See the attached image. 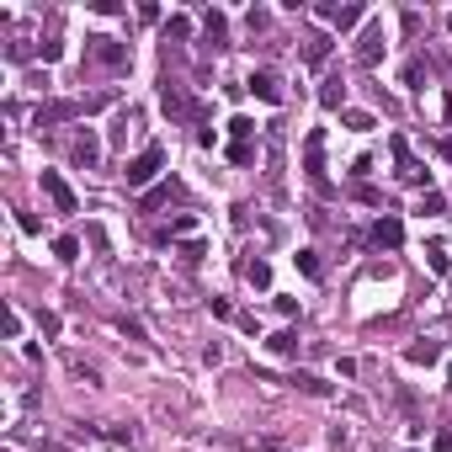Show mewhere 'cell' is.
Listing matches in <instances>:
<instances>
[{
	"label": "cell",
	"mask_w": 452,
	"mask_h": 452,
	"mask_svg": "<svg viewBox=\"0 0 452 452\" xmlns=\"http://www.w3.org/2000/svg\"><path fill=\"white\" fill-rule=\"evenodd\" d=\"M91 54L107 64V70H123V64H128V48H123L118 37H91Z\"/></svg>",
	"instance_id": "9c48e42d"
},
{
	"label": "cell",
	"mask_w": 452,
	"mask_h": 452,
	"mask_svg": "<svg viewBox=\"0 0 452 452\" xmlns=\"http://www.w3.org/2000/svg\"><path fill=\"white\" fill-rule=\"evenodd\" d=\"M229 160H234V165H250V160H256V149H250V144H229Z\"/></svg>",
	"instance_id": "484cf974"
},
{
	"label": "cell",
	"mask_w": 452,
	"mask_h": 452,
	"mask_svg": "<svg viewBox=\"0 0 452 452\" xmlns=\"http://www.w3.org/2000/svg\"><path fill=\"white\" fill-rule=\"evenodd\" d=\"M420 213H447V203H441L437 192H426V197H420Z\"/></svg>",
	"instance_id": "83f0119b"
},
{
	"label": "cell",
	"mask_w": 452,
	"mask_h": 452,
	"mask_svg": "<svg viewBox=\"0 0 452 452\" xmlns=\"http://www.w3.org/2000/svg\"><path fill=\"white\" fill-rule=\"evenodd\" d=\"M160 170H165V149H160V144H149V149H139V155L128 160V170H123V181H128V187L139 192V187H149V181L160 176Z\"/></svg>",
	"instance_id": "6da1fadb"
},
{
	"label": "cell",
	"mask_w": 452,
	"mask_h": 452,
	"mask_svg": "<svg viewBox=\"0 0 452 452\" xmlns=\"http://www.w3.org/2000/svg\"><path fill=\"white\" fill-rule=\"evenodd\" d=\"M6 335H11V341H22V314H16V309H6Z\"/></svg>",
	"instance_id": "f1b7e54d"
},
{
	"label": "cell",
	"mask_w": 452,
	"mask_h": 452,
	"mask_svg": "<svg viewBox=\"0 0 452 452\" xmlns=\"http://www.w3.org/2000/svg\"><path fill=\"white\" fill-rule=\"evenodd\" d=\"M437 452H452V437H447V431L437 437Z\"/></svg>",
	"instance_id": "1f68e13d"
},
{
	"label": "cell",
	"mask_w": 452,
	"mask_h": 452,
	"mask_svg": "<svg viewBox=\"0 0 452 452\" xmlns=\"http://www.w3.org/2000/svg\"><path fill=\"white\" fill-rule=\"evenodd\" d=\"M70 155H75V165H85V170H91L96 160H101V139H96L91 128H80V133H75V144H70Z\"/></svg>",
	"instance_id": "ba28073f"
},
{
	"label": "cell",
	"mask_w": 452,
	"mask_h": 452,
	"mask_svg": "<svg viewBox=\"0 0 452 452\" xmlns=\"http://www.w3.org/2000/svg\"><path fill=\"white\" fill-rule=\"evenodd\" d=\"M298 389H303V394H330V383H325V378H314V372H298Z\"/></svg>",
	"instance_id": "44dd1931"
},
{
	"label": "cell",
	"mask_w": 452,
	"mask_h": 452,
	"mask_svg": "<svg viewBox=\"0 0 452 452\" xmlns=\"http://www.w3.org/2000/svg\"><path fill=\"white\" fill-rule=\"evenodd\" d=\"M229 133H234V144H250V133H256V123L239 112V118H229Z\"/></svg>",
	"instance_id": "d6986e66"
},
{
	"label": "cell",
	"mask_w": 452,
	"mask_h": 452,
	"mask_svg": "<svg viewBox=\"0 0 452 452\" xmlns=\"http://www.w3.org/2000/svg\"><path fill=\"white\" fill-rule=\"evenodd\" d=\"M383 48H389V43H383V22H368V32L357 37V64L372 70V64L383 59Z\"/></svg>",
	"instance_id": "277c9868"
},
{
	"label": "cell",
	"mask_w": 452,
	"mask_h": 452,
	"mask_svg": "<svg viewBox=\"0 0 452 452\" xmlns=\"http://www.w3.org/2000/svg\"><path fill=\"white\" fill-rule=\"evenodd\" d=\"M54 256H59L64 266H75V261H80V239H75V234H59V239H54Z\"/></svg>",
	"instance_id": "4fadbf2b"
},
{
	"label": "cell",
	"mask_w": 452,
	"mask_h": 452,
	"mask_svg": "<svg viewBox=\"0 0 452 452\" xmlns=\"http://www.w3.org/2000/svg\"><path fill=\"white\" fill-rule=\"evenodd\" d=\"M245 91L256 96V101H266V107H277V101H282V80H277L272 70H250V75H245Z\"/></svg>",
	"instance_id": "3957f363"
},
{
	"label": "cell",
	"mask_w": 452,
	"mask_h": 452,
	"mask_svg": "<svg viewBox=\"0 0 452 452\" xmlns=\"http://www.w3.org/2000/svg\"><path fill=\"white\" fill-rule=\"evenodd\" d=\"M441 155H447V160H452V139H447V144H441Z\"/></svg>",
	"instance_id": "d6a6232c"
},
{
	"label": "cell",
	"mask_w": 452,
	"mask_h": 452,
	"mask_svg": "<svg viewBox=\"0 0 452 452\" xmlns=\"http://www.w3.org/2000/svg\"><path fill=\"white\" fill-rule=\"evenodd\" d=\"M203 256H208V245H203V239H187V245H181V261H187V266H197Z\"/></svg>",
	"instance_id": "603a6c76"
},
{
	"label": "cell",
	"mask_w": 452,
	"mask_h": 452,
	"mask_svg": "<svg viewBox=\"0 0 452 452\" xmlns=\"http://www.w3.org/2000/svg\"><path fill=\"white\" fill-rule=\"evenodd\" d=\"M325 59H330V32H314L309 43H303V64H314V70H320Z\"/></svg>",
	"instance_id": "30bf717a"
},
{
	"label": "cell",
	"mask_w": 452,
	"mask_h": 452,
	"mask_svg": "<svg viewBox=\"0 0 452 452\" xmlns=\"http://www.w3.org/2000/svg\"><path fill=\"white\" fill-rule=\"evenodd\" d=\"M266 346H272L277 357H293V351H298V335H293V330H277V335H272Z\"/></svg>",
	"instance_id": "e0dca14e"
},
{
	"label": "cell",
	"mask_w": 452,
	"mask_h": 452,
	"mask_svg": "<svg viewBox=\"0 0 452 452\" xmlns=\"http://www.w3.org/2000/svg\"><path fill=\"white\" fill-rule=\"evenodd\" d=\"M320 16L335 27V32H346V27H357L368 22V6H320Z\"/></svg>",
	"instance_id": "52a82bcc"
},
{
	"label": "cell",
	"mask_w": 452,
	"mask_h": 452,
	"mask_svg": "<svg viewBox=\"0 0 452 452\" xmlns=\"http://www.w3.org/2000/svg\"><path fill=\"white\" fill-rule=\"evenodd\" d=\"M245 277H250V287H261V293L272 287V266H266V261H250V266H245Z\"/></svg>",
	"instance_id": "2e32d148"
},
{
	"label": "cell",
	"mask_w": 452,
	"mask_h": 452,
	"mask_svg": "<svg viewBox=\"0 0 452 452\" xmlns=\"http://www.w3.org/2000/svg\"><path fill=\"white\" fill-rule=\"evenodd\" d=\"M341 91H346V85H341V80H325V91H320V101H325V107H341Z\"/></svg>",
	"instance_id": "d4e9b609"
},
{
	"label": "cell",
	"mask_w": 452,
	"mask_h": 452,
	"mask_svg": "<svg viewBox=\"0 0 452 452\" xmlns=\"http://www.w3.org/2000/svg\"><path fill=\"white\" fill-rule=\"evenodd\" d=\"M426 261H431V272H437V277H447V272H452V261H447V250H441V245H431V250H426Z\"/></svg>",
	"instance_id": "ffe728a7"
},
{
	"label": "cell",
	"mask_w": 452,
	"mask_h": 452,
	"mask_svg": "<svg viewBox=\"0 0 452 452\" xmlns=\"http://www.w3.org/2000/svg\"><path fill=\"white\" fill-rule=\"evenodd\" d=\"M341 123H346V128H357V133L378 128V118H372V112H357V107H346V112H341Z\"/></svg>",
	"instance_id": "9a60e30c"
},
{
	"label": "cell",
	"mask_w": 452,
	"mask_h": 452,
	"mask_svg": "<svg viewBox=\"0 0 452 452\" xmlns=\"http://www.w3.org/2000/svg\"><path fill=\"white\" fill-rule=\"evenodd\" d=\"M293 261H298V272H303V277H320V256H314V250H298Z\"/></svg>",
	"instance_id": "7402d4cb"
},
{
	"label": "cell",
	"mask_w": 452,
	"mask_h": 452,
	"mask_svg": "<svg viewBox=\"0 0 452 452\" xmlns=\"http://www.w3.org/2000/svg\"><path fill=\"white\" fill-rule=\"evenodd\" d=\"M399 80H405L410 91H420V80H426V59H410V64H405V75H399Z\"/></svg>",
	"instance_id": "ac0fdd59"
},
{
	"label": "cell",
	"mask_w": 452,
	"mask_h": 452,
	"mask_svg": "<svg viewBox=\"0 0 452 452\" xmlns=\"http://www.w3.org/2000/svg\"><path fill=\"white\" fill-rule=\"evenodd\" d=\"M133 128H139V112H133V107H128V112H118V123H112V144H128V133H133Z\"/></svg>",
	"instance_id": "5bb4252c"
},
{
	"label": "cell",
	"mask_w": 452,
	"mask_h": 452,
	"mask_svg": "<svg viewBox=\"0 0 452 452\" xmlns=\"http://www.w3.org/2000/svg\"><path fill=\"white\" fill-rule=\"evenodd\" d=\"M303 176H309V181H325V133H320V128L303 139Z\"/></svg>",
	"instance_id": "5b68a950"
},
{
	"label": "cell",
	"mask_w": 452,
	"mask_h": 452,
	"mask_svg": "<svg viewBox=\"0 0 452 452\" xmlns=\"http://www.w3.org/2000/svg\"><path fill=\"white\" fill-rule=\"evenodd\" d=\"M165 37H192V16H170V22H165Z\"/></svg>",
	"instance_id": "cb8c5ba5"
},
{
	"label": "cell",
	"mask_w": 452,
	"mask_h": 452,
	"mask_svg": "<svg viewBox=\"0 0 452 452\" xmlns=\"http://www.w3.org/2000/svg\"><path fill=\"white\" fill-rule=\"evenodd\" d=\"M447 32H452V16H447Z\"/></svg>",
	"instance_id": "836d02e7"
},
{
	"label": "cell",
	"mask_w": 452,
	"mask_h": 452,
	"mask_svg": "<svg viewBox=\"0 0 452 452\" xmlns=\"http://www.w3.org/2000/svg\"><path fill=\"white\" fill-rule=\"evenodd\" d=\"M37 181H43L48 203L59 208V213H80V197H75V187H70V181L59 176V170H43V176H37Z\"/></svg>",
	"instance_id": "7a4b0ae2"
},
{
	"label": "cell",
	"mask_w": 452,
	"mask_h": 452,
	"mask_svg": "<svg viewBox=\"0 0 452 452\" xmlns=\"http://www.w3.org/2000/svg\"><path fill=\"white\" fill-rule=\"evenodd\" d=\"M372 245H378V250H399V245H405V224H399L394 213H383L378 224H372Z\"/></svg>",
	"instance_id": "8992f818"
},
{
	"label": "cell",
	"mask_w": 452,
	"mask_h": 452,
	"mask_svg": "<svg viewBox=\"0 0 452 452\" xmlns=\"http://www.w3.org/2000/svg\"><path fill=\"white\" fill-rule=\"evenodd\" d=\"M277 314H287V320H293V314H298V298H287V293H277Z\"/></svg>",
	"instance_id": "f546056e"
},
{
	"label": "cell",
	"mask_w": 452,
	"mask_h": 452,
	"mask_svg": "<svg viewBox=\"0 0 452 452\" xmlns=\"http://www.w3.org/2000/svg\"><path fill=\"white\" fill-rule=\"evenodd\" d=\"M203 32H208V43H213V48H224V37H229L224 11H208V16H203Z\"/></svg>",
	"instance_id": "7c38bea8"
},
{
	"label": "cell",
	"mask_w": 452,
	"mask_h": 452,
	"mask_svg": "<svg viewBox=\"0 0 452 452\" xmlns=\"http://www.w3.org/2000/svg\"><path fill=\"white\" fill-rule=\"evenodd\" d=\"M192 229H197V218H192V213H176V218H170V234H192Z\"/></svg>",
	"instance_id": "4316f807"
},
{
	"label": "cell",
	"mask_w": 452,
	"mask_h": 452,
	"mask_svg": "<svg viewBox=\"0 0 452 452\" xmlns=\"http://www.w3.org/2000/svg\"><path fill=\"white\" fill-rule=\"evenodd\" d=\"M437 357H441V346H437V341H420V346H410V351H405L410 368H431Z\"/></svg>",
	"instance_id": "8fae6325"
},
{
	"label": "cell",
	"mask_w": 452,
	"mask_h": 452,
	"mask_svg": "<svg viewBox=\"0 0 452 452\" xmlns=\"http://www.w3.org/2000/svg\"><path fill=\"white\" fill-rule=\"evenodd\" d=\"M256 452H287L282 441H256Z\"/></svg>",
	"instance_id": "4dcf8cb0"
}]
</instances>
